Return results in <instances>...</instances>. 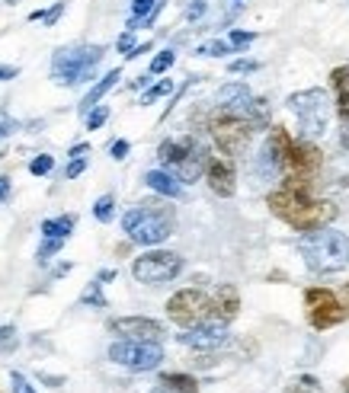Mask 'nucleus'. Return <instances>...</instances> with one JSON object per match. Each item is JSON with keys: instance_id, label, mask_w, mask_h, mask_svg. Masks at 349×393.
Here are the masks:
<instances>
[{"instance_id": "3", "label": "nucleus", "mask_w": 349, "mask_h": 393, "mask_svg": "<svg viewBox=\"0 0 349 393\" xmlns=\"http://www.w3.org/2000/svg\"><path fill=\"white\" fill-rule=\"evenodd\" d=\"M122 231L131 243L157 246L173 233V211L161 201H141L138 208L122 214Z\"/></svg>"}, {"instance_id": "35", "label": "nucleus", "mask_w": 349, "mask_h": 393, "mask_svg": "<svg viewBox=\"0 0 349 393\" xmlns=\"http://www.w3.org/2000/svg\"><path fill=\"white\" fill-rule=\"evenodd\" d=\"M10 384H14V393H36V387L29 384V377H26V374H20V371L10 374Z\"/></svg>"}, {"instance_id": "46", "label": "nucleus", "mask_w": 349, "mask_h": 393, "mask_svg": "<svg viewBox=\"0 0 349 393\" xmlns=\"http://www.w3.org/2000/svg\"><path fill=\"white\" fill-rule=\"evenodd\" d=\"M10 195V179L7 176H0V199H7Z\"/></svg>"}, {"instance_id": "2", "label": "nucleus", "mask_w": 349, "mask_h": 393, "mask_svg": "<svg viewBox=\"0 0 349 393\" xmlns=\"http://www.w3.org/2000/svg\"><path fill=\"white\" fill-rule=\"evenodd\" d=\"M298 253L304 256L311 272L330 275V272H340L349 265V237L340 231H330V227H317L298 240Z\"/></svg>"}, {"instance_id": "4", "label": "nucleus", "mask_w": 349, "mask_h": 393, "mask_svg": "<svg viewBox=\"0 0 349 393\" xmlns=\"http://www.w3.org/2000/svg\"><path fill=\"white\" fill-rule=\"evenodd\" d=\"M106 48L103 45H68L58 48L52 58V77L61 87H77L93 80L100 61H103Z\"/></svg>"}, {"instance_id": "50", "label": "nucleus", "mask_w": 349, "mask_h": 393, "mask_svg": "<svg viewBox=\"0 0 349 393\" xmlns=\"http://www.w3.org/2000/svg\"><path fill=\"white\" fill-rule=\"evenodd\" d=\"M343 393H349V377H346V380H343Z\"/></svg>"}, {"instance_id": "47", "label": "nucleus", "mask_w": 349, "mask_h": 393, "mask_svg": "<svg viewBox=\"0 0 349 393\" xmlns=\"http://www.w3.org/2000/svg\"><path fill=\"white\" fill-rule=\"evenodd\" d=\"M10 131H14V125H10V122H0V141H4Z\"/></svg>"}, {"instance_id": "7", "label": "nucleus", "mask_w": 349, "mask_h": 393, "mask_svg": "<svg viewBox=\"0 0 349 393\" xmlns=\"http://www.w3.org/2000/svg\"><path fill=\"white\" fill-rule=\"evenodd\" d=\"M167 316L183 329L199 326V323H208V320H215V316H212V297H208L205 291H199V288L176 291V294L167 301Z\"/></svg>"}, {"instance_id": "30", "label": "nucleus", "mask_w": 349, "mask_h": 393, "mask_svg": "<svg viewBox=\"0 0 349 393\" xmlns=\"http://www.w3.org/2000/svg\"><path fill=\"white\" fill-rule=\"evenodd\" d=\"M103 284L100 282H90V288L84 291V294H80V304H90V307H109V304H106V297H103Z\"/></svg>"}, {"instance_id": "42", "label": "nucleus", "mask_w": 349, "mask_h": 393, "mask_svg": "<svg viewBox=\"0 0 349 393\" xmlns=\"http://www.w3.org/2000/svg\"><path fill=\"white\" fill-rule=\"evenodd\" d=\"M340 112H343V118H349V93L346 90H340Z\"/></svg>"}, {"instance_id": "17", "label": "nucleus", "mask_w": 349, "mask_h": 393, "mask_svg": "<svg viewBox=\"0 0 349 393\" xmlns=\"http://www.w3.org/2000/svg\"><path fill=\"white\" fill-rule=\"evenodd\" d=\"M237 307H240L237 291H234L231 284H221L218 294L212 297V316H215L218 323H231L234 316H237Z\"/></svg>"}, {"instance_id": "20", "label": "nucleus", "mask_w": 349, "mask_h": 393, "mask_svg": "<svg viewBox=\"0 0 349 393\" xmlns=\"http://www.w3.org/2000/svg\"><path fill=\"white\" fill-rule=\"evenodd\" d=\"M163 0H131V16H129V29L135 33L141 23H151L157 16Z\"/></svg>"}, {"instance_id": "15", "label": "nucleus", "mask_w": 349, "mask_h": 393, "mask_svg": "<svg viewBox=\"0 0 349 393\" xmlns=\"http://www.w3.org/2000/svg\"><path fill=\"white\" fill-rule=\"evenodd\" d=\"M257 103L253 93L247 90V84H225L215 93V106L227 112H237V116H250V106Z\"/></svg>"}, {"instance_id": "6", "label": "nucleus", "mask_w": 349, "mask_h": 393, "mask_svg": "<svg viewBox=\"0 0 349 393\" xmlns=\"http://www.w3.org/2000/svg\"><path fill=\"white\" fill-rule=\"evenodd\" d=\"M208 128H212V138L225 154H240L250 141V118L237 116V112H227V109H215L212 118H208Z\"/></svg>"}, {"instance_id": "18", "label": "nucleus", "mask_w": 349, "mask_h": 393, "mask_svg": "<svg viewBox=\"0 0 349 393\" xmlns=\"http://www.w3.org/2000/svg\"><path fill=\"white\" fill-rule=\"evenodd\" d=\"M193 148H195L193 138H173V141H163L161 148H157V157H161V163L167 170H173L176 163H180Z\"/></svg>"}, {"instance_id": "36", "label": "nucleus", "mask_w": 349, "mask_h": 393, "mask_svg": "<svg viewBox=\"0 0 349 393\" xmlns=\"http://www.w3.org/2000/svg\"><path fill=\"white\" fill-rule=\"evenodd\" d=\"M65 13V4H55L52 10H42V16H39V23H45V26H55L58 23V16Z\"/></svg>"}, {"instance_id": "44", "label": "nucleus", "mask_w": 349, "mask_h": 393, "mask_svg": "<svg viewBox=\"0 0 349 393\" xmlns=\"http://www.w3.org/2000/svg\"><path fill=\"white\" fill-rule=\"evenodd\" d=\"M20 74V67H0V80H14Z\"/></svg>"}, {"instance_id": "29", "label": "nucleus", "mask_w": 349, "mask_h": 393, "mask_svg": "<svg viewBox=\"0 0 349 393\" xmlns=\"http://www.w3.org/2000/svg\"><path fill=\"white\" fill-rule=\"evenodd\" d=\"M106 122H109V106H93V109L87 112V131L103 128Z\"/></svg>"}, {"instance_id": "5", "label": "nucleus", "mask_w": 349, "mask_h": 393, "mask_svg": "<svg viewBox=\"0 0 349 393\" xmlns=\"http://www.w3.org/2000/svg\"><path fill=\"white\" fill-rule=\"evenodd\" d=\"M289 109L295 112L298 125L304 128V135L317 138L327 131L330 125V116H333V103H330V96L321 90V87H314V90H301V93H291L289 96Z\"/></svg>"}, {"instance_id": "23", "label": "nucleus", "mask_w": 349, "mask_h": 393, "mask_svg": "<svg viewBox=\"0 0 349 393\" xmlns=\"http://www.w3.org/2000/svg\"><path fill=\"white\" fill-rule=\"evenodd\" d=\"M93 218H97L100 224H109V221L116 218V195H100L97 205H93Z\"/></svg>"}, {"instance_id": "12", "label": "nucleus", "mask_w": 349, "mask_h": 393, "mask_svg": "<svg viewBox=\"0 0 349 393\" xmlns=\"http://www.w3.org/2000/svg\"><path fill=\"white\" fill-rule=\"evenodd\" d=\"M112 333H119L122 339H135V342H161L163 339V323L151 320V316H116L109 323Z\"/></svg>"}, {"instance_id": "39", "label": "nucleus", "mask_w": 349, "mask_h": 393, "mask_svg": "<svg viewBox=\"0 0 349 393\" xmlns=\"http://www.w3.org/2000/svg\"><path fill=\"white\" fill-rule=\"evenodd\" d=\"M84 170H87V157H74L71 167L65 170V176H68V179H77V176L84 173Z\"/></svg>"}, {"instance_id": "19", "label": "nucleus", "mask_w": 349, "mask_h": 393, "mask_svg": "<svg viewBox=\"0 0 349 393\" xmlns=\"http://www.w3.org/2000/svg\"><path fill=\"white\" fill-rule=\"evenodd\" d=\"M119 77H122V71H119V67H112V71H109V74H106V77H103V80H97V84H93V90H90V93H87V96H84V99H80V112H84V116H87V112H90V109H93V106H100V99H103V96H106V93H109V90H112V87H116V84H119Z\"/></svg>"}, {"instance_id": "14", "label": "nucleus", "mask_w": 349, "mask_h": 393, "mask_svg": "<svg viewBox=\"0 0 349 393\" xmlns=\"http://www.w3.org/2000/svg\"><path fill=\"white\" fill-rule=\"evenodd\" d=\"M208 179V189H212L215 195H221V199H231L234 192H237V182H234V167L227 160H218V157H208L205 160V173H202Z\"/></svg>"}, {"instance_id": "25", "label": "nucleus", "mask_w": 349, "mask_h": 393, "mask_svg": "<svg viewBox=\"0 0 349 393\" xmlns=\"http://www.w3.org/2000/svg\"><path fill=\"white\" fill-rule=\"evenodd\" d=\"M16 345H20V336H16V326H14V323L0 326V352H4V355H14Z\"/></svg>"}, {"instance_id": "22", "label": "nucleus", "mask_w": 349, "mask_h": 393, "mask_svg": "<svg viewBox=\"0 0 349 393\" xmlns=\"http://www.w3.org/2000/svg\"><path fill=\"white\" fill-rule=\"evenodd\" d=\"M161 384H167L173 393H199V384L189 374H161Z\"/></svg>"}, {"instance_id": "32", "label": "nucleus", "mask_w": 349, "mask_h": 393, "mask_svg": "<svg viewBox=\"0 0 349 393\" xmlns=\"http://www.w3.org/2000/svg\"><path fill=\"white\" fill-rule=\"evenodd\" d=\"M61 246H65V240H42V246H39L36 256H39V262H48L52 256H58V253H61Z\"/></svg>"}, {"instance_id": "33", "label": "nucleus", "mask_w": 349, "mask_h": 393, "mask_svg": "<svg viewBox=\"0 0 349 393\" xmlns=\"http://www.w3.org/2000/svg\"><path fill=\"white\" fill-rule=\"evenodd\" d=\"M259 61H253V58H237V61H231L227 65V74H253V71H259Z\"/></svg>"}, {"instance_id": "24", "label": "nucleus", "mask_w": 349, "mask_h": 393, "mask_svg": "<svg viewBox=\"0 0 349 393\" xmlns=\"http://www.w3.org/2000/svg\"><path fill=\"white\" fill-rule=\"evenodd\" d=\"M285 393H323V387L317 384L311 374H301V377H295L289 387H285Z\"/></svg>"}, {"instance_id": "38", "label": "nucleus", "mask_w": 349, "mask_h": 393, "mask_svg": "<svg viewBox=\"0 0 349 393\" xmlns=\"http://www.w3.org/2000/svg\"><path fill=\"white\" fill-rule=\"evenodd\" d=\"M129 148H131V144L125 141V138H119V141H112L109 157H112V160H125V157H129Z\"/></svg>"}, {"instance_id": "34", "label": "nucleus", "mask_w": 349, "mask_h": 393, "mask_svg": "<svg viewBox=\"0 0 349 393\" xmlns=\"http://www.w3.org/2000/svg\"><path fill=\"white\" fill-rule=\"evenodd\" d=\"M253 39H257V33H244V29H231V39H227V45H231V48H247Z\"/></svg>"}, {"instance_id": "48", "label": "nucleus", "mask_w": 349, "mask_h": 393, "mask_svg": "<svg viewBox=\"0 0 349 393\" xmlns=\"http://www.w3.org/2000/svg\"><path fill=\"white\" fill-rule=\"evenodd\" d=\"M151 393H173V390H170L167 384H161V380H157V387H154V390H151Z\"/></svg>"}, {"instance_id": "41", "label": "nucleus", "mask_w": 349, "mask_h": 393, "mask_svg": "<svg viewBox=\"0 0 349 393\" xmlns=\"http://www.w3.org/2000/svg\"><path fill=\"white\" fill-rule=\"evenodd\" d=\"M333 87H336V90L349 87V67H336V71H333Z\"/></svg>"}, {"instance_id": "43", "label": "nucleus", "mask_w": 349, "mask_h": 393, "mask_svg": "<svg viewBox=\"0 0 349 393\" xmlns=\"http://www.w3.org/2000/svg\"><path fill=\"white\" fill-rule=\"evenodd\" d=\"M84 154H90V144H74L71 148V160L74 157H84Z\"/></svg>"}, {"instance_id": "11", "label": "nucleus", "mask_w": 349, "mask_h": 393, "mask_svg": "<svg viewBox=\"0 0 349 393\" xmlns=\"http://www.w3.org/2000/svg\"><path fill=\"white\" fill-rule=\"evenodd\" d=\"M227 323H218V320H208V323H199V326H189L186 333L176 336L180 345H189L195 352H215V348L227 345Z\"/></svg>"}, {"instance_id": "45", "label": "nucleus", "mask_w": 349, "mask_h": 393, "mask_svg": "<svg viewBox=\"0 0 349 393\" xmlns=\"http://www.w3.org/2000/svg\"><path fill=\"white\" fill-rule=\"evenodd\" d=\"M112 278H116V269H103V272L97 275V282H100V284H106V282H112Z\"/></svg>"}, {"instance_id": "28", "label": "nucleus", "mask_w": 349, "mask_h": 393, "mask_svg": "<svg viewBox=\"0 0 349 393\" xmlns=\"http://www.w3.org/2000/svg\"><path fill=\"white\" fill-rule=\"evenodd\" d=\"M170 90H173V80H161V84H154L151 90H144V93H141V106L157 103V99H161V96H167Z\"/></svg>"}, {"instance_id": "16", "label": "nucleus", "mask_w": 349, "mask_h": 393, "mask_svg": "<svg viewBox=\"0 0 349 393\" xmlns=\"http://www.w3.org/2000/svg\"><path fill=\"white\" fill-rule=\"evenodd\" d=\"M144 186H148L151 192L163 195V199H183V182L176 179L170 170H148V173H144Z\"/></svg>"}, {"instance_id": "1", "label": "nucleus", "mask_w": 349, "mask_h": 393, "mask_svg": "<svg viewBox=\"0 0 349 393\" xmlns=\"http://www.w3.org/2000/svg\"><path fill=\"white\" fill-rule=\"evenodd\" d=\"M269 208L285 221V224H291L295 231H304V233L317 231V227L330 224V221L336 218V208L330 205V201H311L308 195H304V189L295 186V182H289L285 189L272 192Z\"/></svg>"}, {"instance_id": "13", "label": "nucleus", "mask_w": 349, "mask_h": 393, "mask_svg": "<svg viewBox=\"0 0 349 393\" xmlns=\"http://www.w3.org/2000/svg\"><path fill=\"white\" fill-rule=\"evenodd\" d=\"M282 167H289L291 170V176L295 179H311V176L321 170V154H317L311 144H298V141H291L289 148H285V160H282Z\"/></svg>"}, {"instance_id": "51", "label": "nucleus", "mask_w": 349, "mask_h": 393, "mask_svg": "<svg viewBox=\"0 0 349 393\" xmlns=\"http://www.w3.org/2000/svg\"><path fill=\"white\" fill-rule=\"evenodd\" d=\"M234 4H240V0H234Z\"/></svg>"}, {"instance_id": "26", "label": "nucleus", "mask_w": 349, "mask_h": 393, "mask_svg": "<svg viewBox=\"0 0 349 393\" xmlns=\"http://www.w3.org/2000/svg\"><path fill=\"white\" fill-rule=\"evenodd\" d=\"M173 61H176V52H173V48H167V52L154 55V61H151L148 74H151V77H154V74H163V71H170V67H173Z\"/></svg>"}, {"instance_id": "8", "label": "nucleus", "mask_w": 349, "mask_h": 393, "mask_svg": "<svg viewBox=\"0 0 349 393\" xmlns=\"http://www.w3.org/2000/svg\"><path fill=\"white\" fill-rule=\"evenodd\" d=\"M183 272V256L170 250H151L131 262V275L141 284H167Z\"/></svg>"}, {"instance_id": "10", "label": "nucleus", "mask_w": 349, "mask_h": 393, "mask_svg": "<svg viewBox=\"0 0 349 393\" xmlns=\"http://www.w3.org/2000/svg\"><path fill=\"white\" fill-rule=\"evenodd\" d=\"M304 304H308L311 326H317V329H327V326H333V323H340L343 316H346V307H343V304L336 301L333 291H327V288H308Z\"/></svg>"}, {"instance_id": "37", "label": "nucleus", "mask_w": 349, "mask_h": 393, "mask_svg": "<svg viewBox=\"0 0 349 393\" xmlns=\"http://www.w3.org/2000/svg\"><path fill=\"white\" fill-rule=\"evenodd\" d=\"M116 48H119V52H122V55H125V58H129V55H131V52H135V35H131V29H129V33H122V35H119Z\"/></svg>"}, {"instance_id": "21", "label": "nucleus", "mask_w": 349, "mask_h": 393, "mask_svg": "<svg viewBox=\"0 0 349 393\" xmlns=\"http://www.w3.org/2000/svg\"><path fill=\"white\" fill-rule=\"evenodd\" d=\"M74 231V214H61V218L42 221V237L45 240H68Z\"/></svg>"}, {"instance_id": "9", "label": "nucleus", "mask_w": 349, "mask_h": 393, "mask_svg": "<svg viewBox=\"0 0 349 393\" xmlns=\"http://www.w3.org/2000/svg\"><path fill=\"white\" fill-rule=\"evenodd\" d=\"M109 361L129 367V371H154L163 361V348H161V342L119 339L109 345Z\"/></svg>"}, {"instance_id": "40", "label": "nucleus", "mask_w": 349, "mask_h": 393, "mask_svg": "<svg viewBox=\"0 0 349 393\" xmlns=\"http://www.w3.org/2000/svg\"><path fill=\"white\" fill-rule=\"evenodd\" d=\"M202 13H205V0H189V7H186V16L189 20H202Z\"/></svg>"}, {"instance_id": "27", "label": "nucleus", "mask_w": 349, "mask_h": 393, "mask_svg": "<svg viewBox=\"0 0 349 393\" xmlns=\"http://www.w3.org/2000/svg\"><path fill=\"white\" fill-rule=\"evenodd\" d=\"M234 48L227 45V42H221V39H212V42H205V45H199V52L195 55H205V58H225V55H231Z\"/></svg>"}, {"instance_id": "49", "label": "nucleus", "mask_w": 349, "mask_h": 393, "mask_svg": "<svg viewBox=\"0 0 349 393\" xmlns=\"http://www.w3.org/2000/svg\"><path fill=\"white\" fill-rule=\"evenodd\" d=\"M343 144H346V148H349V128L343 131Z\"/></svg>"}, {"instance_id": "31", "label": "nucleus", "mask_w": 349, "mask_h": 393, "mask_svg": "<svg viewBox=\"0 0 349 393\" xmlns=\"http://www.w3.org/2000/svg\"><path fill=\"white\" fill-rule=\"evenodd\" d=\"M55 170V157L52 154H39L33 163H29V173L33 176H48Z\"/></svg>"}]
</instances>
